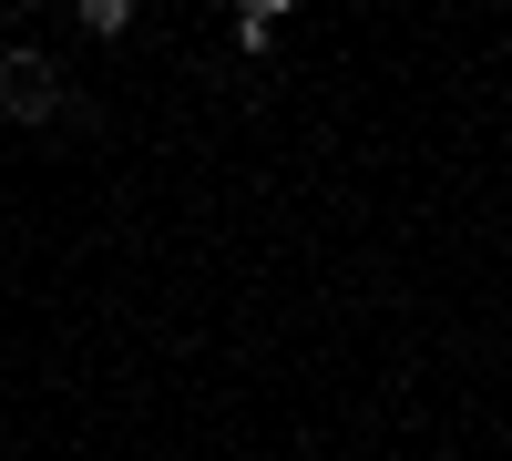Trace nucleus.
<instances>
[{
  "mask_svg": "<svg viewBox=\"0 0 512 461\" xmlns=\"http://www.w3.org/2000/svg\"><path fill=\"white\" fill-rule=\"evenodd\" d=\"M123 21H134V0H82V31H103V41H113Z\"/></svg>",
  "mask_w": 512,
  "mask_h": 461,
  "instance_id": "f03ea898",
  "label": "nucleus"
},
{
  "mask_svg": "<svg viewBox=\"0 0 512 461\" xmlns=\"http://www.w3.org/2000/svg\"><path fill=\"white\" fill-rule=\"evenodd\" d=\"M0 113H21V123H31V113H52V72H41L31 52L0 62Z\"/></svg>",
  "mask_w": 512,
  "mask_h": 461,
  "instance_id": "f257e3e1",
  "label": "nucleus"
}]
</instances>
